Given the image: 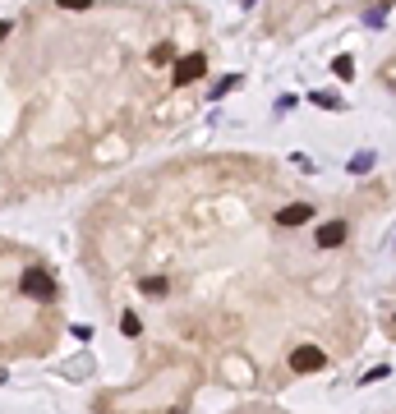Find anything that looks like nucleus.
<instances>
[{
  "mask_svg": "<svg viewBox=\"0 0 396 414\" xmlns=\"http://www.w3.org/2000/svg\"><path fill=\"white\" fill-rule=\"evenodd\" d=\"M203 74H208V55L203 51H185V55H176V65H171V83L176 87L198 83Z\"/></svg>",
  "mask_w": 396,
  "mask_h": 414,
  "instance_id": "nucleus-1",
  "label": "nucleus"
},
{
  "mask_svg": "<svg viewBox=\"0 0 396 414\" xmlns=\"http://www.w3.org/2000/svg\"><path fill=\"white\" fill-rule=\"evenodd\" d=\"M19 294H28V299H51L55 294V276L42 272V267H28V272L19 276Z\"/></svg>",
  "mask_w": 396,
  "mask_h": 414,
  "instance_id": "nucleus-2",
  "label": "nucleus"
},
{
  "mask_svg": "<svg viewBox=\"0 0 396 414\" xmlns=\"http://www.w3.org/2000/svg\"><path fill=\"white\" fill-rule=\"evenodd\" d=\"M313 217H318V207H313V203H286V207H276V212H272V221H276V226H281V230L309 226V221H313Z\"/></svg>",
  "mask_w": 396,
  "mask_h": 414,
  "instance_id": "nucleus-3",
  "label": "nucleus"
},
{
  "mask_svg": "<svg viewBox=\"0 0 396 414\" xmlns=\"http://www.w3.org/2000/svg\"><path fill=\"white\" fill-rule=\"evenodd\" d=\"M327 369V355L318 345H295L290 350V373H323Z\"/></svg>",
  "mask_w": 396,
  "mask_h": 414,
  "instance_id": "nucleus-4",
  "label": "nucleus"
},
{
  "mask_svg": "<svg viewBox=\"0 0 396 414\" xmlns=\"http://www.w3.org/2000/svg\"><path fill=\"white\" fill-rule=\"evenodd\" d=\"M346 240H351V226H346V217L323 221V226L313 230V244H318V249H341Z\"/></svg>",
  "mask_w": 396,
  "mask_h": 414,
  "instance_id": "nucleus-5",
  "label": "nucleus"
},
{
  "mask_svg": "<svg viewBox=\"0 0 396 414\" xmlns=\"http://www.w3.org/2000/svg\"><path fill=\"white\" fill-rule=\"evenodd\" d=\"M148 65H153V69H166V65H176V46H171V42H157L153 51H148Z\"/></svg>",
  "mask_w": 396,
  "mask_h": 414,
  "instance_id": "nucleus-6",
  "label": "nucleus"
},
{
  "mask_svg": "<svg viewBox=\"0 0 396 414\" xmlns=\"http://www.w3.org/2000/svg\"><path fill=\"white\" fill-rule=\"evenodd\" d=\"M139 290H143L148 299H162V294L171 290V281H162V276H143V281H139Z\"/></svg>",
  "mask_w": 396,
  "mask_h": 414,
  "instance_id": "nucleus-7",
  "label": "nucleus"
},
{
  "mask_svg": "<svg viewBox=\"0 0 396 414\" xmlns=\"http://www.w3.org/2000/svg\"><path fill=\"white\" fill-rule=\"evenodd\" d=\"M309 101H313V106H323V110H346V101L332 97V92H309Z\"/></svg>",
  "mask_w": 396,
  "mask_h": 414,
  "instance_id": "nucleus-8",
  "label": "nucleus"
},
{
  "mask_svg": "<svg viewBox=\"0 0 396 414\" xmlns=\"http://www.w3.org/2000/svg\"><path fill=\"white\" fill-rule=\"evenodd\" d=\"M332 74L351 83V78H355V60H351V55H341V60H332Z\"/></svg>",
  "mask_w": 396,
  "mask_h": 414,
  "instance_id": "nucleus-9",
  "label": "nucleus"
},
{
  "mask_svg": "<svg viewBox=\"0 0 396 414\" xmlns=\"http://www.w3.org/2000/svg\"><path fill=\"white\" fill-rule=\"evenodd\" d=\"M139 331H143L139 313H120V336H139Z\"/></svg>",
  "mask_w": 396,
  "mask_h": 414,
  "instance_id": "nucleus-10",
  "label": "nucleus"
},
{
  "mask_svg": "<svg viewBox=\"0 0 396 414\" xmlns=\"http://www.w3.org/2000/svg\"><path fill=\"white\" fill-rule=\"evenodd\" d=\"M231 87H240V74H226V78H221V83L212 87V101H221L226 92H231Z\"/></svg>",
  "mask_w": 396,
  "mask_h": 414,
  "instance_id": "nucleus-11",
  "label": "nucleus"
},
{
  "mask_svg": "<svg viewBox=\"0 0 396 414\" xmlns=\"http://www.w3.org/2000/svg\"><path fill=\"white\" fill-rule=\"evenodd\" d=\"M369 166H374V152H360V157H355L351 166H346V171H351V175H364Z\"/></svg>",
  "mask_w": 396,
  "mask_h": 414,
  "instance_id": "nucleus-12",
  "label": "nucleus"
},
{
  "mask_svg": "<svg viewBox=\"0 0 396 414\" xmlns=\"http://www.w3.org/2000/svg\"><path fill=\"white\" fill-rule=\"evenodd\" d=\"M60 10H92V0H55Z\"/></svg>",
  "mask_w": 396,
  "mask_h": 414,
  "instance_id": "nucleus-13",
  "label": "nucleus"
},
{
  "mask_svg": "<svg viewBox=\"0 0 396 414\" xmlns=\"http://www.w3.org/2000/svg\"><path fill=\"white\" fill-rule=\"evenodd\" d=\"M383 19H387V10H369V14H364V23H369V28H383Z\"/></svg>",
  "mask_w": 396,
  "mask_h": 414,
  "instance_id": "nucleus-14",
  "label": "nucleus"
},
{
  "mask_svg": "<svg viewBox=\"0 0 396 414\" xmlns=\"http://www.w3.org/2000/svg\"><path fill=\"white\" fill-rule=\"evenodd\" d=\"M383 378H387V364H378V369L364 373V382H383Z\"/></svg>",
  "mask_w": 396,
  "mask_h": 414,
  "instance_id": "nucleus-15",
  "label": "nucleus"
},
{
  "mask_svg": "<svg viewBox=\"0 0 396 414\" xmlns=\"http://www.w3.org/2000/svg\"><path fill=\"white\" fill-rule=\"evenodd\" d=\"M10 33H14V19H0V42H5Z\"/></svg>",
  "mask_w": 396,
  "mask_h": 414,
  "instance_id": "nucleus-16",
  "label": "nucleus"
}]
</instances>
